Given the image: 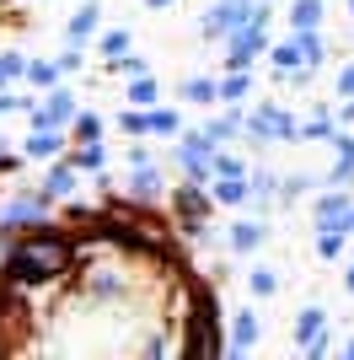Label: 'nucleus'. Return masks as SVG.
<instances>
[{
    "instance_id": "f257e3e1",
    "label": "nucleus",
    "mask_w": 354,
    "mask_h": 360,
    "mask_svg": "<svg viewBox=\"0 0 354 360\" xmlns=\"http://www.w3.org/2000/svg\"><path fill=\"white\" fill-rule=\"evenodd\" d=\"M70 258H75V248L65 237L38 231V237H27L11 258H6V280H11V285H44V280H54V274L70 269Z\"/></svg>"
},
{
    "instance_id": "f03ea898",
    "label": "nucleus",
    "mask_w": 354,
    "mask_h": 360,
    "mask_svg": "<svg viewBox=\"0 0 354 360\" xmlns=\"http://www.w3.org/2000/svg\"><path fill=\"white\" fill-rule=\"evenodd\" d=\"M252 54H263V22H247V27L231 32V65H252Z\"/></svg>"
},
{
    "instance_id": "7ed1b4c3",
    "label": "nucleus",
    "mask_w": 354,
    "mask_h": 360,
    "mask_svg": "<svg viewBox=\"0 0 354 360\" xmlns=\"http://www.w3.org/2000/svg\"><path fill=\"white\" fill-rule=\"evenodd\" d=\"M349 221H354V205L343 194H327L322 205H317V231H343Z\"/></svg>"
},
{
    "instance_id": "20e7f679",
    "label": "nucleus",
    "mask_w": 354,
    "mask_h": 360,
    "mask_svg": "<svg viewBox=\"0 0 354 360\" xmlns=\"http://www.w3.org/2000/svg\"><path fill=\"white\" fill-rule=\"evenodd\" d=\"M48 199L44 194H27V199H11L6 210H0V226H22V221H44Z\"/></svg>"
},
{
    "instance_id": "39448f33",
    "label": "nucleus",
    "mask_w": 354,
    "mask_h": 360,
    "mask_svg": "<svg viewBox=\"0 0 354 360\" xmlns=\"http://www.w3.org/2000/svg\"><path fill=\"white\" fill-rule=\"evenodd\" d=\"M247 129H252V135H280V140L295 135V124L284 119V113H274V108H258V113L247 119Z\"/></svg>"
},
{
    "instance_id": "423d86ee",
    "label": "nucleus",
    "mask_w": 354,
    "mask_h": 360,
    "mask_svg": "<svg viewBox=\"0 0 354 360\" xmlns=\"http://www.w3.org/2000/svg\"><path fill=\"white\" fill-rule=\"evenodd\" d=\"M317 22H322V0H295L290 6V27L295 32H311Z\"/></svg>"
},
{
    "instance_id": "0eeeda50",
    "label": "nucleus",
    "mask_w": 354,
    "mask_h": 360,
    "mask_svg": "<svg viewBox=\"0 0 354 360\" xmlns=\"http://www.w3.org/2000/svg\"><path fill=\"white\" fill-rule=\"evenodd\" d=\"M54 150H59V135H54V124H38V135L27 140V156H32V162H48Z\"/></svg>"
},
{
    "instance_id": "6e6552de",
    "label": "nucleus",
    "mask_w": 354,
    "mask_h": 360,
    "mask_svg": "<svg viewBox=\"0 0 354 360\" xmlns=\"http://www.w3.org/2000/svg\"><path fill=\"white\" fill-rule=\"evenodd\" d=\"M252 339H258V317H252V312H236V328H231V349L242 355V349H252Z\"/></svg>"
},
{
    "instance_id": "1a4fd4ad",
    "label": "nucleus",
    "mask_w": 354,
    "mask_h": 360,
    "mask_svg": "<svg viewBox=\"0 0 354 360\" xmlns=\"http://www.w3.org/2000/svg\"><path fill=\"white\" fill-rule=\"evenodd\" d=\"M295 339H301V345H311V339H322V312H317V307H306V312L295 317Z\"/></svg>"
},
{
    "instance_id": "9d476101",
    "label": "nucleus",
    "mask_w": 354,
    "mask_h": 360,
    "mask_svg": "<svg viewBox=\"0 0 354 360\" xmlns=\"http://www.w3.org/2000/svg\"><path fill=\"white\" fill-rule=\"evenodd\" d=\"M44 194H59V199L75 194V172H70V167H54V172L44 178Z\"/></svg>"
},
{
    "instance_id": "9b49d317",
    "label": "nucleus",
    "mask_w": 354,
    "mask_h": 360,
    "mask_svg": "<svg viewBox=\"0 0 354 360\" xmlns=\"http://www.w3.org/2000/svg\"><path fill=\"white\" fill-rule=\"evenodd\" d=\"M70 108H75V97L54 91V97H48V113H38V124H65V119H70Z\"/></svg>"
},
{
    "instance_id": "f8f14e48",
    "label": "nucleus",
    "mask_w": 354,
    "mask_h": 360,
    "mask_svg": "<svg viewBox=\"0 0 354 360\" xmlns=\"http://www.w3.org/2000/svg\"><path fill=\"white\" fill-rule=\"evenodd\" d=\"M91 32H97V6H81V11H75V22H70V38H91Z\"/></svg>"
},
{
    "instance_id": "ddd939ff",
    "label": "nucleus",
    "mask_w": 354,
    "mask_h": 360,
    "mask_svg": "<svg viewBox=\"0 0 354 360\" xmlns=\"http://www.w3.org/2000/svg\"><path fill=\"white\" fill-rule=\"evenodd\" d=\"M231 242H236V248H242V253H247V248H258V242H263V226H252V221L231 226Z\"/></svg>"
},
{
    "instance_id": "4468645a",
    "label": "nucleus",
    "mask_w": 354,
    "mask_h": 360,
    "mask_svg": "<svg viewBox=\"0 0 354 360\" xmlns=\"http://www.w3.org/2000/svg\"><path fill=\"white\" fill-rule=\"evenodd\" d=\"M215 199H221V205H242V199H247L242 178H221V183H215Z\"/></svg>"
},
{
    "instance_id": "2eb2a0df",
    "label": "nucleus",
    "mask_w": 354,
    "mask_h": 360,
    "mask_svg": "<svg viewBox=\"0 0 354 360\" xmlns=\"http://www.w3.org/2000/svg\"><path fill=\"white\" fill-rule=\"evenodd\" d=\"M247 285H252V296H274V269H252Z\"/></svg>"
},
{
    "instance_id": "dca6fc26",
    "label": "nucleus",
    "mask_w": 354,
    "mask_h": 360,
    "mask_svg": "<svg viewBox=\"0 0 354 360\" xmlns=\"http://www.w3.org/2000/svg\"><path fill=\"white\" fill-rule=\"evenodd\" d=\"M274 60H280V70H295V65H306V54H301V44H284L274 49Z\"/></svg>"
},
{
    "instance_id": "f3484780",
    "label": "nucleus",
    "mask_w": 354,
    "mask_h": 360,
    "mask_svg": "<svg viewBox=\"0 0 354 360\" xmlns=\"http://www.w3.org/2000/svg\"><path fill=\"white\" fill-rule=\"evenodd\" d=\"M134 194H140V199H156V194H162L156 172H145V167H140V178H134Z\"/></svg>"
},
{
    "instance_id": "a211bd4d",
    "label": "nucleus",
    "mask_w": 354,
    "mask_h": 360,
    "mask_svg": "<svg viewBox=\"0 0 354 360\" xmlns=\"http://www.w3.org/2000/svg\"><path fill=\"white\" fill-rule=\"evenodd\" d=\"M183 91H188L193 103H215V97H221V86H209V81H188Z\"/></svg>"
},
{
    "instance_id": "6ab92c4d",
    "label": "nucleus",
    "mask_w": 354,
    "mask_h": 360,
    "mask_svg": "<svg viewBox=\"0 0 354 360\" xmlns=\"http://www.w3.org/2000/svg\"><path fill=\"white\" fill-rule=\"evenodd\" d=\"M221 97H231V103H236V97H247V75H231V81H221Z\"/></svg>"
},
{
    "instance_id": "aec40b11",
    "label": "nucleus",
    "mask_w": 354,
    "mask_h": 360,
    "mask_svg": "<svg viewBox=\"0 0 354 360\" xmlns=\"http://www.w3.org/2000/svg\"><path fill=\"white\" fill-rule=\"evenodd\" d=\"M32 81H38V86H54V81H59V65H32Z\"/></svg>"
},
{
    "instance_id": "412c9836",
    "label": "nucleus",
    "mask_w": 354,
    "mask_h": 360,
    "mask_svg": "<svg viewBox=\"0 0 354 360\" xmlns=\"http://www.w3.org/2000/svg\"><path fill=\"white\" fill-rule=\"evenodd\" d=\"M150 129H156V135H172V129H177V113H150Z\"/></svg>"
},
{
    "instance_id": "4be33fe9",
    "label": "nucleus",
    "mask_w": 354,
    "mask_h": 360,
    "mask_svg": "<svg viewBox=\"0 0 354 360\" xmlns=\"http://www.w3.org/2000/svg\"><path fill=\"white\" fill-rule=\"evenodd\" d=\"M129 103H156V86H150V81H134V91H129Z\"/></svg>"
},
{
    "instance_id": "5701e85b",
    "label": "nucleus",
    "mask_w": 354,
    "mask_h": 360,
    "mask_svg": "<svg viewBox=\"0 0 354 360\" xmlns=\"http://www.w3.org/2000/svg\"><path fill=\"white\" fill-rule=\"evenodd\" d=\"M75 167H103V150H97V146H81V156H75Z\"/></svg>"
},
{
    "instance_id": "b1692460",
    "label": "nucleus",
    "mask_w": 354,
    "mask_h": 360,
    "mask_svg": "<svg viewBox=\"0 0 354 360\" xmlns=\"http://www.w3.org/2000/svg\"><path fill=\"white\" fill-rule=\"evenodd\" d=\"M322 253H327V258L343 253V237H339V231H322Z\"/></svg>"
},
{
    "instance_id": "393cba45",
    "label": "nucleus",
    "mask_w": 354,
    "mask_h": 360,
    "mask_svg": "<svg viewBox=\"0 0 354 360\" xmlns=\"http://www.w3.org/2000/svg\"><path fill=\"white\" fill-rule=\"evenodd\" d=\"M103 49H107V54H124V49H129V38H124V32H107Z\"/></svg>"
},
{
    "instance_id": "a878e982",
    "label": "nucleus",
    "mask_w": 354,
    "mask_h": 360,
    "mask_svg": "<svg viewBox=\"0 0 354 360\" xmlns=\"http://www.w3.org/2000/svg\"><path fill=\"white\" fill-rule=\"evenodd\" d=\"M339 91H349V97H354V65H349V70L339 75Z\"/></svg>"
},
{
    "instance_id": "bb28decb",
    "label": "nucleus",
    "mask_w": 354,
    "mask_h": 360,
    "mask_svg": "<svg viewBox=\"0 0 354 360\" xmlns=\"http://www.w3.org/2000/svg\"><path fill=\"white\" fill-rule=\"evenodd\" d=\"M145 6H172V0H145Z\"/></svg>"
},
{
    "instance_id": "cd10ccee",
    "label": "nucleus",
    "mask_w": 354,
    "mask_h": 360,
    "mask_svg": "<svg viewBox=\"0 0 354 360\" xmlns=\"http://www.w3.org/2000/svg\"><path fill=\"white\" fill-rule=\"evenodd\" d=\"M349 290H354V269H349Z\"/></svg>"
},
{
    "instance_id": "c85d7f7f",
    "label": "nucleus",
    "mask_w": 354,
    "mask_h": 360,
    "mask_svg": "<svg viewBox=\"0 0 354 360\" xmlns=\"http://www.w3.org/2000/svg\"><path fill=\"white\" fill-rule=\"evenodd\" d=\"M349 6H354V0H349Z\"/></svg>"
}]
</instances>
